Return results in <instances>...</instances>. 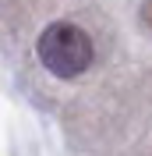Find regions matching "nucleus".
I'll list each match as a JSON object with an SVG mask.
<instances>
[{
    "label": "nucleus",
    "mask_w": 152,
    "mask_h": 156,
    "mask_svg": "<svg viewBox=\"0 0 152 156\" xmlns=\"http://www.w3.org/2000/svg\"><path fill=\"white\" fill-rule=\"evenodd\" d=\"M36 53H39V64L57 78H78L85 75L88 64H92L95 50H92V39L85 36V29H78L71 21H53L39 32L36 39Z\"/></svg>",
    "instance_id": "1"
},
{
    "label": "nucleus",
    "mask_w": 152,
    "mask_h": 156,
    "mask_svg": "<svg viewBox=\"0 0 152 156\" xmlns=\"http://www.w3.org/2000/svg\"><path fill=\"white\" fill-rule=\"evenodd\" d=\"M145 18H149V21H152V4H149V7H145Z\"/></svg>",
    "instance_id": "2"
}]
</instances>
